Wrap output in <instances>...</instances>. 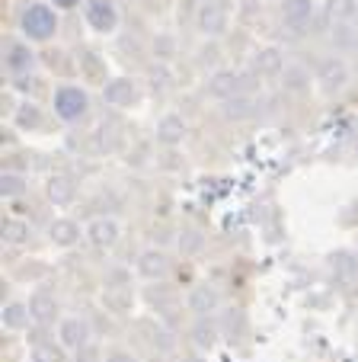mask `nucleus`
<instances>
[{
  "label": "nucleus",
  "instance_id": "obj_14",
  "mask_svg": "<svg viewBox=\"0 0 358 362\" xmlns=\"http://www.w3.org/2000/svg\"><path fill=\"white\" fill-rule=\"evenodd\" d=\"M135 267H138V276L148 279V282H160V279H167V273H169V260H167V253H163L160 247H148V250H141L138 253V260H135Z\"/></svg>",
  "mask_w": 358,
  "mask_h": 362
},
{
  "label": "nucleus",
  "instance_id": "obj_31",
  "mask_svg": "<svg viewBox=\"0 0 358 362\" xmlns=\"http://www.w3.org/2000/svg\"><path fill=\"white\" fill-rule=\"evenodd\" d=\"M150 48H154V58H157V62L167 64L169 58L176 55V39L169 33H160V35H154V45H150Z\"/></svg>",
  "mask_w": 358,
  "mask_h": 362
},
{
  "label": "nucleus",
  "instance_id": "obj_16",
  "mask_svg": "<svg viewBox=\"0 0 358 362\" xmlns=\"http://www.w3.org/2000/svg\"><path fill=\"white\" fill-rule=\"evenodd\" d=\"M285 55L278 52L275 45H269V48H259L256 55L250 58V71H253V77H282V71H285Z\"/></svg>",
  "mask_w": 358,
  "mask_h": 362
},
{
  "label": "nucleus",
  "instance_id": "obj_3",
  "mask_svg": "<svg viewBox=\"0 0 358 362\" xmlns=\"http://www.w3.org/2000/svg\"><path fill=\"white\" fill-rule=\"evenodd\" d=\"M35 68H39V55H35L32 42H26L23 35H7L4 39V71L10 81L35 77Z\"/></svg>",
  "mask_w": 358,
  "mask_h": 362
},
{
  "label": "nucleus",
  "instance_id": "obj_5",
  "mask_svg": "<svg viewBox=\"0 0 358 362\" xmlns=\"http://www.w3.org/2000/svg\"><path fill=\"white\" fill-rule=\"evenodd\" d=\"M83 20L96 35H112L122 23V13L115 7V0H87L83 4Z\"/></svg>",
  "mask_w": 358,
  "mask_h": 362
},
{
  "label": "nucleus",
  "instance_id": "obj_27",
  "mask_svg": "<svg viewBox=\"0 0 358 362\" xmlns=\"http://www.w3.org/2000/svg\"><path fill=\"white\" fill-rule=\"evenodd\" d=\"M64 356H68V349L54 340H35L29 346V359L32 362H68Z\"/></svg>",
  "mask_w": 358,
  "mask_h": 362
},
{
  "label": "nucleus",
  "instance_id": "obj_30",
  "mask_svg": "<svg viewBox=\"0 0 358 362\" xmlns=\"http://www.w3.org/2000/svg\"><path fill=\"white\" fill-rule=\"evenodd\" d=\"M176 247H179L183 257H192V253H198L205 247V238L196 231V228H186V231H179V238H176Z\"/></svg>",
  "mask_w": 358,
  "mask_h": 362
},
{
  "label": "nucleus",
  "instance_id": "obj_2",
  "mask_svg": "<svg viewBox=\"0 0 358 362\" xmlns=\"http://www.w3.org/2000/svg\"><path fill=\"white\" fill-rule=\"evenodd\" d=\"M52 112L58 122L77 125L90 116V93L80 83H58L52 93Z\"/></svg>",
  "mask_w": 358,
  "mask_h": 362
},
{
  "label": "nucleus",
  "instance_id": "obj_15",
  "mask_svg": "<svg viewBox=\"0 0 358 362\" xmlns=\"http://www.w3.org/2000/svg\"><path fill=\"white\" fill-rule=\"evenodd\" d=\"M29 311H32V321L39 324V327H52V324L58 321V315H61V305H58V298H54L52 292L35 288V292L29 295Z\"/></svg>",
  "mask_w": 358,
  "mask_h": 362
},
{
  "label": "nucleus",
  "instance_id": "obj_23",
  "mask_svg": "<svg viewBox=\"0 0 358 362\" xmlns=\"http://www.w3.org/2000/svg\"><path fill=\"white\" fill-rule=\"evenodd\" d=\"M0 234H4V244H7V247H26L29 240H32V225H29L26 218L10 215V218H4Z\"/></svg>",
  "mask_w": 358,
  "mask_h": 362
},
{
  "label": "nucleus",
  "instance_id": "obj_33",
  "mask_svg": "<svg viewBox=\"0 0 358 362\" xmlns=\"http://www.w3.org/2000/svg\"><path fill=\"white\" fill-rule=\"evenodd\" d=\"M106 286H119V288H131V273L125 267H112L106 273Z\"/></svg>",
  "mask_w": 358,
  "mask_h": 362
},
{
  "label": "nucleus",
  "instance_id": "obj_32",
  "mask_svg": "<svg viewBox=\"0 0 358 362\" xmlns=\"http://www.w3.org/2000/svg\"><path fill=\"white\" fill-rule=\"evenodd\" d=\"M148 77H150V87H154V90H167V87H173V71H169V64H163V62L150 64Z\"/></svg>",
  "mask_w": 358,
  "mask_h": 362
},
{
  "label": "nucleus",
  "instance_id": "obj_17",
  "mask_svg": "<svg viewBox=\"0 0 358 362\" xmlns=\"http://www.w3.org/2000/svg\"><path fill=\"white\" fill-rule=\"evenodd\" d=\"M80 238H87V228H80V221L74 218H54L52 225H48V240H52L54 247H74L80 244Z\"/></svg>",
  "mask_w": 358,
  "mask_h": 362
},
{
  "label": "nucleus",
  "instance_id": "obj_4",
  "mask_svg": "<svg viewBox=\"0 0 358 362\" xmlns=\"http://www.w3.org/2000/svg\"><path fill=\"white\" fill-rule=\"evenodd\" d=\"M314 81H317V87L323 90L326 96L342 93V90L349 87V64H345V58L326 55L323 62L317 64V71H314Z\"/></svg>",
  "mask_w": 358,
  "mask_h": 362
},
{
  "label": "nucleus",
  "instance_id": "obj_35",
  "mask_svg": "<svg viewBox=\"0 0 358 362\" xmlns=\"http://www.w3.org/2000/svg\"><path fill=\"white\" fill-rule=\"evenodd\" d=\"M77 362H100V346L96 343H90V346H83L80 353H74Z\"/></svg>",
  "mask_w": 358,
  "mask_h": 362
},
{
  "label": "nucleus",
  "instance_id": "obj_18",
  "mask_svg": "<svg viewBox=\"0 0 358 362\" xmlns=\"http://www.w3.org/2000/svg\"><path fill=\"white\" fill-rule=\"evenodd\" d=\"M0 321H4V330H13V334H23V330H29L35 324L29 301H7L4 311H0Z\"/></svg>",
  "mask_w": 358,
  "mask_h": 362
},
{
  "label": "nucleus",
  "instance_id": "obj_39",
  "mask_svg": "<svg viewBox=\"0 0 358 362\" xmlns=\"http://www.w3.org/2000/svg\"><path fill=\"white\" fill-rule=\"evenodd\" d=\"M355 23H358V16H355Z\"/></svg>",
  "mask_w": 358,
  "mask_h": 362
},
{
  "label": "nucleus",
  "instance_id": "obj_1",
  "mask_svg": "<svg viewBox=\"0 0 358 362\" xmlns=\"http://www.w3.org/2000/svg\"><path fill=\"white\" fill-rule=\"evenodd\" d=\"M16 26H20V35L26 42L45 45V42H52L58 35L61 20H58V10L52 4H45V0H26L20 16H16Z\"/></svg>",
  "mask_w": 358,
  "mask_h": 362
},
{
  "label": "nucleus",
  "instance_id": "obj_28",
  "mask_svg": "<svg viewBox=\"0 0 358 362\" xmlns=\"http://www.w3.org/2000/svg\"><path fill=\"white\" fill-rule=\"evenodd\" d=\"M29 192V180L26 173H16V170H4L0 177V196L4 199H20Z\"/></svg>",
  "mask_w": 358,
  "mask_h": 362
},
{
  "label": "nucleus",
  "instance_id": "obj_6",
  "mask_svg": "<svg viewBox=\"0 0 358 362\" xmlns=\"http://www.w3.org/2000/svg\"><path fill=\"white\" fill-rule=\"evenodd\" d=\"M278 10H282V23L291 33H307L317 23V13H320L317 0H282Z\"/></svg>",
  "mask_w": 358,
  "mask_h": 362
},
{
  "label": "nucleus",
  "instance_id": "obj_11",
  "mask_svg": "<svg viewBox=\"0 0 358 362\" xmlns=\"http://www.w3.org/2000/svg\"><path fill=\"white\" fill-rule=\"evenodd\" d=\"M186 308H189L196 317H211L215 311H221V292L208 282H198V286L189 288L186 295Z\"/></svg>",
  "mask_w": 358,
  "mask_h": 362
},
{
  "label": "nucleus",
  "instance_id": "obj_7",
  "mask_svg": "<svg viewBox=\"0 0 358 362\" xmlns=\"http://www.w3.org/2000/svg\"><path fill=\"white\" fill-rule=\"evenodd\" d=\"M138 100H141V87L135 77H112L102 83V103L112 110H131Z\"/></svg>",
  "mask_w": 358,
  "mask_h": 362
},
{
  "label": "nucleus",
  "instance_id": "obj_37",
  "mask_svg": "<svg viewBox=\"0 0 358 362\" xmlns=\"http://www.w3.org/2000/svg\"><path fill=\"white\" fill-rule=\"evenodd\" d=\"M48 4H54V10H74L80 4H87V0H48Z\"/></svg>",
  "mask_w": 358,
  "mask_h": 362
},
{
  "label": "nucleus",
  "instance_id": "obj_10",
  "mask_svg": "<svg viewBox=\"0 0 358 362\" xmlns=\"http://www.w3.org/2000/svg\"><path fill=\"white\" fill-rule=\"evenodd\" d=\"M205 93H208L211 100H217V103H227L230 96L246 93V87H244V77L237 74V71L217 68V71H211L208 81H205Z\"/></svg>",
  "mask_w": 358,
  "mask_h": 362
},
{
  "label": "nucleus",
  "instance_id": "obj_26",
  "mask_svg": "<svg viewBox=\"0 0 358 362\" xmlns=\"http://www.w3.org/2000/svg\"><path fill=\"white\" fill-rule=\"evenodd\" d=\"M217 337H221V330H217V324L211 317H196V324H192V343L198 349H215Z\"/></svg>",
  "mask_w": 358,
  "mask_h": 362
},
{
  "label": "nucleus",
  "instance_id": "obj_19",
  "mask_svg": "<svg viewBox=\"0 0 358 362\" xmlns=\"http://www.w3.org/2000/svg\"><path fill=\"white\" fill-rule=\"evenodd\" d=\"M278 83H282L285 93L291 96H301L311 90V71L304 68V64H297V62H288L282 71V77H278Z\"/></svg>",
  "mask_w": 358,
  "mask_h": 362
},
{
  "label": "nucleus",
  "instance_id": "obj_12",
  "mask_svg": "<svg viewBox=\"0 0 358 362\" xmlns=\"http://www.w3.org/2000/svg\"><path fill=\"white\" fill-rule=\"evenodd\" d=\"M358 16V0H323L317 13V26L333 29L342 23H355Z\"/></svg>",
  "mask_w": 358,
  "mask_h": 362
},
{
  "label": "nucleus",
  "instance_id": "obj_38",
  "mask_svg": "<svg viewBox=\"0 0 358 362\" xmlns=\"http://www.w3.org/2000/svg\"><path fill=\"white\" fill-rule=\"evenodd\" d=\"M202 4H211V0H202Z\"/></svg>",
  "mask_w": 358,
  "mask_h": 362
},
{
  "label": "nucleus",
  "instance_id": "obj_21",
  "mask_svg": "<svg viewBox=\"0 0 358 362\" xmlns=\"http://www.w3.org/2000/svg\"><path fill=\"white\" fill-rule=\"evenodd\" d=\"M186 138V119L176 116V112H167V116H160V122H157V141L167 144V148H176V144H183Z\"/></svg>",
  "mask_w": 358,
  "mask_h": 362
},
{
  "label": "nucleus",
  "instance_id": "obj_24",
  "mask_svg": "<svg viewBox=\"0 0 358 362\" xmlns=\"http://www.w3.org/2000/svg\"><path fill=\"white\" fill-rule=\"evenodd\" d=\"M221 112L230 122H244V119H250L253 112H256V100H253L250 93H237V96H230L227 103H221Z\"/></svg>",
  "mask_w": 358,
  "mask_h": 362
},
{
  "label": "nucleus",
  "instance_id": "obj_22",
  "mask_svg": "<svg viewBox=\"0 0 358 362\" xmlns=\"http://www.w3.org/2000/svg\"><path fill=\"white\" fill-rule=\"evenodd\" d=\"M100 301H102L106 311H112V315H129L131 308H135V295H131V288H119V286L102 288Z\"/></svg>",
  "mask_w": 358,
  "mask_h": 362
},
{
  "label": "nucleus",
  "instance_id": "obj_25",
  "mask_svg": "<svg viewBox=\"0 0 358 362\" xmlns=\"http://www.w3.org/2000/svg\"><path fill=\"white\" fill-rule=\"evenodd\" d=\"M13 125L20 132H39L42 129V110L35 106L32 100H23L20 106H13Z\"/></svg>",
  "mask_w": 358,
  "mask_h": 362
},
{
  "label": "nucleus",
  "instance_id": "obj_29",
  "mask_svg": "<svg viewBox=\"0 0 358 362\" xmlns=\"http://www.w3.org/2000/svg\"><path fill=\"white\" fill-rule=\"evenodd\" d=\"M330 39H333V45H336L339 52H349V48L358 45V26H352V23L333 26V29H330Z\"/></svg>",
  "mask_w": 358,
  "mask_h": 362
},
{
  "label": "nucleus",
  "instance_id": "obj_8",
  "mask_svg": "<svg viewBox=\"0 0 358 362\" xmlns=\"http://www.w3.org/2000/svg\"><path fill=\"white\" fill-rule=\"evenodd\" d=\"M227 26H230V16H227V10L221 7V4H198V10H196V29H198V35H205L208 42H215V39H221L224 33H227Z\"/></svg>",
  "mask_w": 358,
  "mask_h": 362
},
{
  "label": "nucleus",
  "instance_id": "obj_36",
  "mask_svg": "<svg viewBox=\"0 0 358 362\" xmlns=\"http://www.w3.org/2000/svg\"><path fill=\"white\" fill-rule=\"evenodd\" d=\"M102 362H138V359L129 353V349H112V353H109Z\"/></svg>",
  "mask_w": 358,
  "mask_h": 362
},
{
  "label": "nucleus",
  "instance_id": "obj_13",
  "mask_svg": "<svg viewBox=\"0 0 358 362\" xmlns=\"http://www.w3.org/2000/svg\"><path fill=\"white\" fill-rule=\"evenodd\" d=\"M119 238H122V225L115 218H109V215H100V218H93L87 225V240L96 250H112L119 244Z\"/></svg>",
  "mask_w": 358,
  "mask_h": 362
},
{
  "label": "nucleus",
  "instance_id": "obj_34",
  "mask_svg": "<svg viewBox=\"0 0 358 362\" xmlns=\"http://www.w3.org/2000/svg\"><path fill=\"white\" fill-rule=\"evenodd\" d=\"M215 62H217V45H215V42H208V45L198 52V64L205 68V64H215Z\"/></svg>",
  "mask_w": 358,
  "mask_h": 362
},
{
  "label": "nucleus",
  "instance_id": "obj_20",
  "mask_svg": "<svg viewBox=\"0 0 358 362\" xmlns=\"http://www.w3.org/2000/svg\"><path fill=\"white\" fill-rule=\"evenodd\" d=\"M45 192L58 209H64V205H71L77 199V183H74V177H68V173H54V177H48Z\"/></svg>",
  "mask_w": 358,
  "mask_h": 362
},
{
  "label": "nucleus",
  "instance_id": "obj_9",
  "mask_svg": "<svg viewBox=\"0 0 358 362\" xmlns=\"http://www.w3.org/2000/svg\"><path fill=\"white\" fill-rule=\"evenodd\" d=\"M90 337H93V330H90V321L80 315H71V317H61L58 321V343H61L68 353H80L83 346H90Z\"/></svg>",
  "mask_w": 358,
  "mask_h": 362
}]
</instances>
